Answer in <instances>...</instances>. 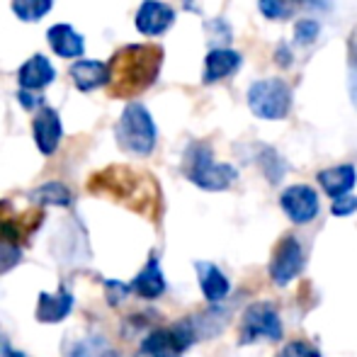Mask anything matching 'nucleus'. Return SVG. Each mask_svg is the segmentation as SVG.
<instances>
[{"label":"nucleus","mask_w":357,"mask_h":357,"mask_svg":"<svg viewBox=\"0 0 357 357\" xmlns=\"http://www.w3.org/2000/svg\"><path fill=\"white\" fill-rule=\"evenodd\" d=\"M109 98H134L158 80L163 49L158 44H129L109 59Z\"/></svg>","instance_id":"nucleus-1"},{"label":"nucleus","mask_w":357,"mask_h":357,"mask_svg":"<svg viewBox=\"0 0 357 357\" xmlns=\"http://www.w3.org/2000/svg\"><path fill=\"white\" fill-rule=\"evenodd\" d=\"M88 190L95 195H105L114 202L129 204L134 212H144L149 216H155L160 204L155 180L129 165H109V168L98 170L95 175H90Z\"/></svg>","instance_id":"nucleus-2"},{"label":"nucleus","mask_w":357,"mask_h":357,"mask_svg":"<svg viewBox=\"0 0 357 357\" xmlns=\"http://www.w3.org/2000/svg\"><path fill=\"white\" fill-rule=\"evenodd\" d=\"M185 178L197 188L207 190V192H221L229 190L231 185L238 180V170L229 163H216L212 146L204 142H195L188 146L183 160Z\"/></svg>","instance_id":"nucleus-3"},{"label":"nucleus","mask_w":357,"mask_h":357,"mask_svg":"<svg viewBox=\"0 0 357 357\" xmlns=\"http://www.w3.org/2000/svg\"><path fill=\"white\" fill-rule=\"evenodd\" d=\"M155 122L144 105H127L117 122V144L132 155H151L155 149Z\"/></svg>","instance_id":"nucleus-4"},{"label":"nucleus","mask_w":357,"mask_h":357,"mask_svg":"<svg viewBox=\"0 0 357 357\" xmlns=\"http://www.w3.org/2000/svg\"><path fill=\"white\" fill-rule=\"evenodd\" d=\"M248 107L260 119H284L291 109V88L282 78L255 80L248 88Z\"/></svg>","instance_id":"nucleus-5"},{"label":"nucleus","mask_w":357,"mask_h":357,"mask_svg":"<svg viewBox=\"0 0 357 357\" xmlns=\"http://www.w3.org/2000/svg\"><path fill=\"white\" fill-rule=\"evenodd\" d=\"M282 338V321L273 304L255 301L241 316L238 326V343L250 345L258 340H280Z\"/></svg>","instance_id":"nucleus-6"},{"label":"nucleus","mask_w":357,"mask_h":357,"mask_svg":"<svg viewBox=\"0 0 357 357\" xmlns=\"http://www.w3.org/2000/svg\"><path fill=\"white\" fill-rule=\"evenodd\" d=\"M304 270V248L294 236H284L273 250V260H270V278L275 284L287 287L296 275Z\"/></svg>","instance_id":"nucleus-7"},{"label":"nucleus","mask_w":357,"mask_h":357,"mask_svg":"<svg viewBox=\"0 0 357 357\" xmlns=\"http://www.w3.org/2000/svg\"><path fill=\"white\" fill-rule=\"evenodd\" d=\"M42 219H44L42 209H29L24 214H15L8 199H3L0 202V241L17 245L20 241H24L27 236H32L39 229Z\"/></svg>","instance_id":"nucleus-8"},{"label":"nucleus","mask_w":357,"mask_h":357,"mask_svg":"<svg viewBox=\"0 0 357 357\" xmlns=\"http://www.w3.org/2000/svg\"><path fill=\"white\" fill-rule=\"evenodd\" d=\"M280 207L294 224H309L319 214V195L309 185H291L280 195Z\"/></svg>","instance_id":"nucleus-9"},{"label":"nucleus","mask_w":357,"mask_h":357,"mask_svg":"<svg viewBox=\"0 0 357 357\" xmlns=\"http://www.w3.org/2000/svg\"><path fill=\"white\" fill-rule=\"evenodd\" d=\"M32 137H34L37 149L42 151L44 155L56 153L59 144H61V137H63L61 117H59L56 109L47 107V105H44L42 109H37L34 122H32Z\"/></svg>","instance_id":"nucleus-10"},{"label":"nucleus","mask_w":357,"mask_h":357,"mask_svg":"<svg viewBox=\"0 0 357 357\" xmlns=\"http://www.w3.org/2000/svg\"><path fill=\"white\" fill-rule=\"evenodd\" d=\"M173 22H175L173 8L160 3V0H146L137 13V29L142 34H149V37L163 34Z\"/></svg>","instance_id":"nucleus-11"},{"label":"nucleus","mask_w":357,"mask_h":357,"mask_svg":"<svg viewBox=\"0 0 357 357\" xmlns=\"http://www.w3.org/2000/svg\"><path fill=\"white\" fill-rule=\"evenodd\" d=\"M71 309H73V294L66 287H59L54 294H49V291L39 294L34 316H37V321H42V324H61V321L71 314Z\"/></svg>","instance_id":"nucleus-12"},{"label":"nucleus","mask_w":357,"mask_h":357,"mask_svg":"<svg viewBox=\"0 0 357 357\" xmlns=\"http://www.w3.org/2000/svg\"><path fill=\"white\" fill-rule=\"evenodd\" d=\"M54 78H56V71L49 63V59L42 56V54H34L32 59H27L17 71L20 90H42L47 85H52Z\"/></svg>","instance_id":"nucleus-13"},{"label":"nucleus","mask_w":357,"mask_h":357,"mask_svg":"<svg viewBox=\"0 0 357 357\" xmlns=\"http://www.w3.org/2000/svg\"><path fill=\"white\" fill-rule=\"evenodd\" d=\"M47 42L61 59H78L85 52V42L71 24H54L47 32Z\"/></svg>","instance_id":"nucleus-14"},{"label":"nucleus","mask_w":357,"mask_h":357,"mask_svg":"<svg viewBox=\"0 0 357 357\" xmlns=\"http://www.w3.org/2000/svg\"><path fill=\"white\" fill-rule=\"evenodd\" d=\"M183 353L185 350L180 348L173 331L158 328V331H151V333L142 340V345H139V350L134 357H180Z\"/></svg>","instance_id":"nucleus-15"},{"label":"nucleus","mask_w":357,"mask_h":357,"mask_svg":"<svg viewBox=\"0 0 357 357\" xmlns=\"http://www.w3.org/2000/svg\"><path fill=\"white\" fill-rule=\"evenodd\" d=\"M71 80L80 93L109 85V66L102 61H78L71 66Z\"/></svg>","instance_id":"nucleus-16"},{"label":"nucleus","mask_w":357,"mask_h":357,"mask_svg":"<svg viewBox=\"0 0 357 357\" xmlns=\"http://www.w3.org/2000/svg\"><path fill=\"white\" fill-rule=\"evenodd\" d=\"M357 183V170L355 165H335V168H326L319 173V185L331 195L333 199L350 195V190Z\"/></svg>","instance_id":"nucleus-17"},{"label":"nucleus","mask_w":357,"mask_h":357,"mask_svg":"<svg viewBox=\"0 0 357 357\" xmlns=\"http://www.w3.org/2000/svg\"><path fill=\"white\" fill-rule=\"evenodd\" d=\"M241 66V54L234 49H212L204 59V83H216V80L229 78L236 68Z\"/></svg>","instance_id":"nucleus-18"},{"label":"nucleus","mask_w":357,"mask_h":357,"mask_svg":"<svg viewBox=\"0 0 357 357\" xmlns=\"http://www.w3.org/2000/svg\"><path fill=\"white\" fill-rule=\"evenodd\" d=\"M195 270H197V280L199 287H202V294L207 296V301H224L231 291V282L214 263H195Z\"/></svg>","instance_id":"nucleus-19"},{"label":"nucleus","mask_w":357,"mask_h":357,"mask_svg":"<svg viewBox=\"0 0 357 357\" xmlns=\"http://www.w3.org/2000/svg\"><path fill=\"white\" fill-rule=\"evenodd\" d=\"M129 287H132L134 294H139L142 299H158L165 291V278H163V270H160L158 258L151 255V260L144 265V270L134 278V282Z\"/></svg>","instance_id":"nucleus-20"},{"label":"nucleus","mask_w":357,"mask_h":357,"mask_svg":"<svg viewBox=\"0 0 357 357\" xmlns=\"http://www.w3.org/2000/svg\"><path fill=\"white\" fill-rule=\"evenodd\" d=\"M29 199L34 204H44V207H68L73 202V195L63 183H54L52 180V183H44L37 190H32Z\"/></svg>","instance_id":"nucleus-21"},{"label":"nucleus","mask_w":357,"mask_h":357,"mask_svg":"<svg viewBox=\"0 0 357 357\" xmlns=\"http://www.w3.org/2000/svg\"><path fill=\"white\" fill-rule=\"evenodd\" d=\"M68 357H122V355H119L105 338H100V335H88V338L78 340V343L73 345Z\"/></svg>","instance_id":"nucleus-22"},{"label":"nucleus","mask_w":357,"mask_h":357,"mask_svg":"<svg viewBox=\"0 0 357 357\" xmlns=\"http://www.w3.org/2000/svg\"><path fill=\"white\" fill-rule=\"evenodd\" d=\"M54 8V0H13V13L22 22H39L49 10Z\"/></svg>","instance_id":"nucleus-23"},{"label":"nucleus","mask_w":357,"mask_h":357,"mask_svg":"<svg viewBox=\"0 0 357 357\" xmlns=\"http://www.w3.org/2000/svg\"><path fill=\"white\" fill-rule=\"evenodd\" d=\"M258 5L268 20H289L299 0H258Z\"/></svg>","instance_id":"nucleus-24"},{"label":"nucleus","mask_w":357,"mask_h":357,"mask_svg":"<svg viewBox=\"0 0 357 357\" xmlns=\"http://www.w3.org/2000/svg\"><path fill=\"white\" fill-rule=\"evenodd\" d=\"M260 165H263V170H265V175H268L270 183H280L287 173L284 160L280 158V153L273 149H263V153H260Z\"/></svg>","instance_id":"nucleus-25"},{"label":"nucleus","mask_w":357,"mask_h":357,"mask_svg":"<svg viewBox=\"0 0 357 357\" xmlns=\"http://www.w3.org/2000/svg\"><path fill=\"white\" fill-rule=\"evenodd\" d=\"M20 260H22V250H20V245L0 241V275H5L13 268H17Z\"/></svg>","instance_id":"nucleus-26"},{"label":"nucleus","mask_w":357,"mask_h":357,"mask_svg":"<svg viewBox=\"0 0 357 357\" xmlns=\"http://www.w3.org/2000/svg\"><path fill=\"white\" fill-rule=\"evenodd\" d=\"M348 93L350 102L357 109V39H350V56H348Z\"/></svg>","instance_id":"nucleus-27"},{"label":"nucleus","mask_w":357,"mask_h":357,"mask_svg":"<svg viewBox=\"0 0 357 357\" xmlns=\"http://www.w3.org/2000/svg\"><path fill=\"white\" fill-rule=\"evenodd\" d=\"M280 357H321V353L319 348H314L306 340H291V343H287L282 348Z\"/></svg>","instance_id":"nucleus-28"},{"label":"nucleus","mask_w":357,"mask_h":357,"mask_svg":"<svg viewBox=\"0 0 357 357\" xmlns=\"http://www.w3.org/2000/svg\"><path fill=\"white\" fill-rule=\"evenodd\" d=\"M319 32H321V27H319V22H314V20H299V22H296V27H294V37H296V42H299V44L316 42Z\"/></svg>","instance_id":"nucleus-29"},{"label":"nucleus","mask_w":357,"mask_h":357,"mask_svg":"<svg viewBox=\"0 0 357 357\" xmlns=\"http://www.w3.org/2000/svg\"><path fill=\"white\" fill-rule=\"evenodd\" d=\"M355 212H357V197H353V195L333 199V204H331V214L333 216H350Z\"/></svg>","instance_id":"nucleus-30"},{"label":"nucleus","mask_w":357,"mask_h":357,"mask_svg":"<svg viewBox=\"0 0 357 357\" xmlns=\"http://www.w3.org/2000/svg\"><path fill=\"white\" fill-rule=\"evenodd\" d=\"M105 289H107V301L112 306H117L119 301H124V296L129 294V291H132V287L129 284H122V282H105Z\"/></svg>","instance_id":"nucleus-31"},{"label":"nucleus","mask_w":357,"mask_h":357,"mask_svg":"<svg viewBox=\"0 0 357 357\" xmlns=\"http://www.w3.org/2000/svg\"><path fill=\"white\" fill-rule=\"evenodd\" d=\"M20 102H22V107L32 109V112H37V109L44 107V98L39 93H29V90H20L17 93Z\"/></svg>","instance_id":"nucleus-32"},{"label":"nucleus","mask_w":357,"mask_h":357,"mask_svg":"<svg viewBox=\"0 0 357 357\" xmlns=\"http://www.w3.org/2000/svg\"><path fill=\"white\" fill-rule=\"evenodd\" d=\"M299 3H304L306 8H311V10H331L333 8V0H299Z\"/></svg>","instance_id":"nucleus-33"},{"label":"nucleus","mask_w":357,"mask_h":357,"mask_svg":"<svg viewBox=\"0 0 357 357\" xmlns=\"http://www.w3.org/2000/svg\"><path fill=\"white\" fill-rule=\"evenodd\" d=\"M10 353H13V350H10L3 340H0V357H10Z\"/></svg>","instance_id":"nucleus-34"},{"label":"nucleus","mask_w":357,"mask_h":357,"mask_svg":"<svg viewBox=\"0 0 357 357\" xmlns=\"http://www.w3.org/2000/svg\"><path fill=\"white\" fill-rule=\"evenodd\" d=\"M10 357H29V355H24V353H17V350H13V353H10Z\"/></svg>","instance_id":"nucleus-35"}]
</instances>
